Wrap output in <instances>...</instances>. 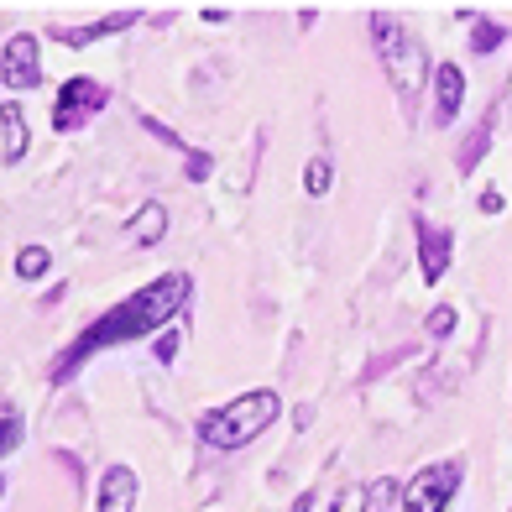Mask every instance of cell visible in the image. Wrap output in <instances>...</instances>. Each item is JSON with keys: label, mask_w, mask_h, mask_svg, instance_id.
I'll list each match as a JSON object with an SVG mask.
<instances>
[{"label": "cell", "mask_w": 512, "mask_h": 512, "mask_svg": "<svg viewBox=\"0 0 512 512\" xmlns=\"http://www.w3.org/2000/svg\"><path fill=\"white\" fill-rule=\"evenodd\" d=\"M194 298V277L189 272H162L157 283L136 288L131 298H121L110 314H100L89 330L68 345V351L53 361V382L79 377V366L100 351H115V345H131V340H152L157 330H173V319L189 309Z\"/></svg>", "instance_id": "6da1fadb"}, {"label": "cell", "mask_w": 512, "mask_h": 512, "mask_svg": "<svg viewBox=\"0 0 512 512\" xmlns=\"http://www.w3.org/2000/svg\"><path fill=\"white\" fill-rule=\"evenodd\" d=\"M277 413H283V398H277V392H267V387L241 392V398H230V403L209 408L199 418V445H209V450H246L251 439H262L277 424Z\"/></svg>", "instance_id": "7a4b0ae2"}, {"label": "cell", "mask_w": 512, "mask_h": 512, "mask_svg": "<svg viewBox=\"0 0 512 512\" xmlns=\"http://www.w3.org/2000/svg\"><path fill=\"white\" fill-rule=\"evenodd\" d=\"M371 37H377V53H382V63H387L392 84H398L403 95H413V89L429 79V53H424V42H418V37L403 27V21H392L387 11L371 16Z\"/></svg>", "instance_id": "3957f363"}, {"label": "cell", "mask_w": 512, "mask_h": 512, "mask_svg": "<svg viewBox=\"0 0 512 512\" xmlns=\"http://www.w3.org/2000/svg\"><path fill=\"white\" fill-rule=\"evenodd\" d=\"M460 460H439V465H424L408 486H403V512H445L460 492Z\"/></svg>", "instance_id": "277c9868"}, {"label": "cell", "mask_w": 512, "mask_h": 512, "mask_svg": "<svg viewBox=\"0 0 512 512\" xmlns=\"http://www.w3.org/2000/svg\"><path fill=\"white\" fill-rule=\"evenodd\" d=\"M110 105V89L95 79H68L58 89V105H53V131H79L89 115H100Z\"/></svg>", "instance_id": "5b68a950"}, {"label": "cell", "mask_w": 512, "mask_h": 512, "mask_svg": "<svg viewBox=\"0 0 512 512\" xmlns=\"http://www.w3.org/2000/svg\"><path fill=\"white\" fill-rule=\"evenodd\" d=\"M0 84L6 89H37L42 84V42L32 32H16L0 53Z\"/></svg>", "instance_id": "8992f818"}, {"label": "cell", "mask_w": 512, "mask_h": 512, "mask_svg": "<svg viewBox=\"0 0 512 512\" xmlns=\"http://www.w3.org/2000/svg\"><path fill=\"white\" fill-rule=\"evenodd\" d=\"M413 236H418V267H424V283H439L455 262V236L439 230L429 220H413Z\"/></svg>", "instance_id": "52a82bcc"}, {"label": "cell", "mask_w": 512, "mask_h": 512, "mask_svg": "<svg viewBox=\"0 0 512 512\" xmlns=\"http://www.w3.org/2000/svg\"><path fill=\"white\" fill-rule=\"evenodd\" d=\"M460 105H465V74H460V63H439L434 68V121L439 126H455Z\"/></svg>", "instance_id": "ba28073f"}, {"label": "cell", "mask_w": 512, "mask_h": 512, "mask_svg": "<svg viewBox=\"0 0 512 512\" xmlns=\"http://www.w3.org/2000/svg\"><path fill=\"white\" fill-rule=\"evenodd\" d=\"M95 512H136V471L131 465H105Z\"/></svg>", "instance_id": "9c48e42d"}, {"label": "cell", "mask_w": 512, "mask_h": 512, "mask_svg": "<svg viewBox=\"0 0 512 512\" xmlns=\"http://www.w3.org/2000/svg\"><path fill=\"white\" fill-rule=\"evenodd\" d=\"M126 27H136V11L100 16V21H89V27H58V32H53V42H63V48H89V42L115 37V32H126Z\"/></svg>", "instance_id": "30bf717a"}, {"label": "cell", "mask_w": 512, "mask_h": 512, "mask_svg": "<svg viewBox=\"0 0 512 512\" xmlns=\"http://www.w3.org/2000/svg\"><path fill=\"white\" fill-rule=\"evenodd\" d=\"M162 236H168V209H162L157 199L142 204V209L126 220V241H131V246H157Z\"/></svg>", "instance_id": "8fae6325"}, {"label": "cell", "mask_w": 512, "mask_h": 512, "mask_svg": "<svg viewBox=\"0 0 512 512\" xmlns=\"http://www.w3.org/2000/svg\"><path fill=\"white\" fill-rule=\"evenodd\" d=\"M0 136H6V162H21L32 147V131H27V115H21V105H0Z\"/></svg>", "instance_id": "7c38bea8"}, {"label": "cell", "mask_w": 512, "mask_h": 512, "mask_svg": "<svg viewBox=\"0 0 512 512\" xmlns=\"http://www.w3.org/2000/svg\"><path fill=\"white\" fill-rule=\"evenodd\" d=\"M48 267H53L48 246H21V251H16V277H21V283H37V277H48Z\"/></svg>", "instance_id": "4fadbf2b"}, {"label": "cell", "mask_w": 512, "mask_h": 512, "mask_svg": "<svg viewBox=\"0 0 512 512\" xmlns=\"http://www.w3.org/2000/svg\"><path fill=\"white\" fill-rule=\"evenodd\" d=\"M330 183H335V162H330V157H309L304 194H309V199H324V194H330Z\"/></svg>", "instance_id": "5bb4252c"}, {"label": "cell", "mask_w": 512, "mask_h": 512, "mask_svg": "<svg viewBox=\"0 0 512 512\" xmlns=\"http://www.w3.org/2000/svg\"><path fill=\"white\" fill-rule=\"evenodd\" d=\"M21 445V408L16 403H0V460Z\"/></svg>", "instance_id": "9a60e30c"}, {"label": "cell", "mask_w": 512, "mask_h": 512, "mask_svg": "<svg viewBox=\"0 0 512 512\" xmlns=\"http://www.w3.org/2000/svg\"><path fill=\"white\" fill-rule=\"evenodd\" d=\"M507 42V27H497V21H476V32H471V48L476 53H497Z\"/></svg>", "instance_id": "2e32d148"}, {"label": "cell", "mask_w": 512, "mask_h": 512, "mask_svg": "<svg viewBox=\"0 0 512 512\" xmlns=\"http://www.w3.org/2000/svg\"><path fill=\"white\" fill-rule=\"evenodd\" d=\"M486 142H492V126H476V136H471V142L460 147V157H455L460 173H476V162H481V147H486Z\"/></svg>", "instance_id": "e0dca14e"}, {"label": "cell", "mask_w": 512, "mask_h": 512, "mask_svg": "<svg viewBox=\"0 0 512 512\" xmlns=\"http://www.w3.org/2000/svg\"><path fill=\"white\" fill-rule=\"evenodd\" d=\"M398 481H377V486H366V512H392V502H398Z\"/></svg>", "instance_id": "ac0fdd59"}, {"label": "cell", "mask_w": 512, "mask_h": 512, "mask_svg": "<svg viewBox=\"0 0 512 512\" xmlns=\"http://www.w3.org/2000/svg\"><path fill=\"white\" fill-rule=\"evenodd\" d=\"M424 324H429V335H434V340H445V335L455 330V309H450V304H439V309H429Z\"/></svg>", "instance_id": "d6986e66"}, {"label": "cell", "mask_w": 512, "mask_h": 512, "mask_svg": "<svg viewBox=\"0 0 512 512\" xmlns=\"http://www.w3.org/2000/svg\"><path fill=\"white\" fill-rule=\"evenodd\" d=\"M330 512H366V492L361 486H340V497H335Z\"/></svg>", "instance_id": "ffe728a7"}, {"label": "cell", "mask_w": 512, "mask_h": 512, "mask_svg": "<svg viewBox=\"0 0 512 512\" xmlns=\"http://www.w3.org/2000/svg\"><path fill=\"white\" fill-rule=\"evenodd\" d=\"M157 361H162V366L178 361V330H162V335H157Z\"/></svg>", "instance_id": "44dd1931"}, {"label": "cell", "mask_w": 512, "mask_h": 512, "mask_svg": "<svg viewBox=\"0 0 512 512\" xmlns=\"http://www.w3.org/2000/svg\"><path fill=\"white\" fill-rule=\"evenodd\" d=\"M209 168H215V162H209V152H189V162H183V173H189L194 183H204Z\"/></svg>", "instance_id": "7402d4cb"}, {"label": "cell", "mask_w": 512, "mask_h": 512, "mask_svg": "<svg viewBox=\"0 0 512 512\" xmlns=\"http://www.w3.org/2000/svg\"><path fill=\"white\" fill-rule=\"evenodd\" d=\"M481 209H486V215H497V209H502V194L486 189V194H481Z\"/></svg>", "instance_id": "603a6c76"}, {"label": "cell", "mask_w": 512, "mask_h": 512, "mask_svg": "<svg viewBox=\"0 0 512 512\" xmlns=\"http://www.w3.org/2000/svg\"><path fill=\"white\" fill-rule=\"evenodd\" d=\"M293 512H314V497L304 492V497H298V502H293Z\"/></svg>", "instance_id": "cb8c5ba5"}, {"label": "cell", "mask_w": 512, "mask_h": 512, "mask_svg": "<svg viewBox=\"0 0 512 512\" xmlns=\"http://www.w3.org/2000/svg\"><path fill=\"white\" fill-rule=\"evenodd\" d=\"M0 497H6V481H0Z\"/></svg>", "instance_id": "d4e9b609"}]
</instances>
